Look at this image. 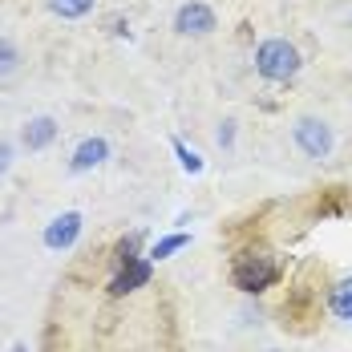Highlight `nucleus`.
<instances>
[{"label":"nucleus","mask_w":352,"mask_h":352,"mask_svg":"<svg viewBox=\"0 0 352 352\" xmlns=\"http://www.w3.org/2000/svg\"><path fill=\"white\" fill-rule=\"evenodd\" d=\"M300 49L292 45V41H283V36H272V41H263L259 49H255V69L259 77H267V81H292L296 73H300Z\"/></svg>","instance_id":"f257e3e1"},{"label":"nucleus","mask_w":352,"mask_h":352,"mask_svg":"<svg viewBox=\"0 0 352 352\" xmlns=\"http://www.w3.org/2000/svg\"><path fill=\"white\" fill-rule=\"evenodd\" d=\"M276 276H280V272H276V259H272L267 251H243V255L231 263V280H235V287L247 292V296L272 287Z\"/></svg>","instance_id":"f03ea898"},{"label":"nucleus","mask_w":352,"mask_h":352,"mask_svg":"<svg viewBox=\"0 0 352 352\" xmlns=\"http://www.w3.org/2000/svg\"><path fill=\"white\" fill-rule=\"evenodd\" d=\"M296 146L308 158H328L332 154V130L320 118H304V122H296Z\"/></svg>","instance_id":"7ed1b4c3"},{"label":"nucleus","mask_w":352,"mask_h":352,"mask_svg":"<svg viewBox=\"0 0 352 352\" xmlns=\"http://www.w3.org/2000/svg\"><path fill=\"white\" fill-rule=\"evenodd\" d=\"M214 8H207L203 0H190V4H182L175 12V29L182 36H207V33H214Z\"/></svg>","instance_id":"20e7f679"},{"label":"nucleus","mask_w":352,"mask_h":352,"mask_svg":"<svg viewBox=\"0 0 352 352\" xmlns=\"http://www.w3.org/2000/svg\"><path fill=\"white\" fill-rule=\"evenodd\" d=\"M77 235H81V214L65 211L45 227V247H49V251H65V247L77 243Z\"/></svg>","instance_id":"39448f33"},{"label":"nucleus","mask_w":352,"mask_h":352,"mask_svg":"<svg viewBox=\"0 0 352 352\" xmlns=\"http://www.w3.org/2000/svg\"><path fill=\"white\" fill-rule=\"evenodd\" d=\"M150 283V259H134V263H122V272L109 280V296H130Z\"/></svg>","instance_id":"423d86ee"},{"label":"nucleus","mask_w":352,"mask_h":352,"mask_svg":"<svg viewBox=\"0 0 352 352\" xmlns=\"http://www.w3.org/2000/svg\"><path fill=\"white\" fill-rule=\"evenodd\" d=\"M109 158V146H106V138H85L77 150H73V162H69V170H94V166H102Z\"/></svg>","instance_id":"0eeeda50"},{"label":"nucleus","mask_w":352,"mask_h":352,"mask_svg":"<svg viewBox=\"0 0 352 352\" xmlns=\"http://www.w3.org/2000/svg\"><path fill=\"white\" fill-rule=\"evenodd\" d=\"M57 138V122L49 118V113H41V118H29L25 122V130H21V142L29 146V150H45L49 142Z\"/></svg>","instance_id":"6e6552de"},{"label":"nucleus","mask_w":352,"mask_h":352,"mask_svg":"<svg viewBox=\"0 0 352 352\" xmlns=\"http://www.w3.org/2000/svg\"><path fill=\"white\" fill-rule=\"evenodd\" d=\"M49 12L61 21H81L94 12V0H49Z\"/></svg>","instance_id":"1a4fd4ad"},{"label":"nucleus","mask_w":352,"mask_h":352,"mask_svg":"<svg viewBox=\"0 0 352 352\" xmlns=\"http://www.w3.org/2000/svg\"><path fill=\"white\" fill-rule=\"evenodd\" d=\"M332 316L336 320H352V280H340L332 287Z\"/></svg>","instance_id":"9d476101"},{"label":"nucleus","mask_w":352,"mask_h":352,"mask_svg":"<svg viewBox=\"0 0 352 352\" xmlns=\"http://www.w3.org/2000/svg\"><path fill=\"white\" fill-rule=\"evenodd\" d=\"M16 65H21L16 45H12L8 36H0V81H4V77H12V73H16Z\"/></svg>","instance_id":"9b49d317"},{"label":"nucleus","mask_w":352,"mask_h":352,"mask_svg":"<svg viewBox=\"0 0 352 352\" xmlns=\"http://www.w3.org/2000/svg\"><path fill=\"white\" fill-rule=\"evenodd\" d=\"M186 243H190V239H186L182 231H178V235H166V239H158V243H154V251H150V259H166V255H175V251H182Z\"/></svg>","instance_id":"f8f14e48"},{"label":"nucleus","mask_w":352,"mask_h":352,"mask_svg":"<svg viewBox=\"0 0 352 352\" xmlns=\"http://www.w3.org/2000/svg\"><path fill=\"white\" fill-rule=\"evenodd\" d=\"M175 154H178V162H182V170H186V175H199V170H203V158H199L186 142L175 138Z\"/></svg>","instance_id":"ddd939ff"},{"label":"nucleus","mask_w":352,"mask_h":352,"mask_svg":"<svg viewBox=\"0 0 352 352\" xmlns=\"http://www.w3.org/2000/svg\"><path fill=\"white\" fill-rule=\"evenodd\" d=\"M138 247H142V231L126 235V239L118 243V263H134V259H142V255H138Z\"/></svg>","instance_id":"4468645a"},{"label":"nucleus","mask_w":352,"mask_h":352,"mask_svg":"<svg viewBox=\"0 0 352 352\" xmlns=\"http://www.w3.org/2000/svg\"><path fill=\"white\" fill-rule=\"evenodd\" d=\"M8 162H12V146H8V142H0V175L8 170Z\"/></svg>","instance_id":"2eb2a0df"},{"label":"nucleus","mask_w":352,"mask_h":352,"mask_svg":"<svg viewBox=\"0 0 352 352\" xmlns=\"http://www.w3.org/2000/svg\"><path fill=\"white\" fill-rule=\"evenodd\" d=\"M12 352H25V344H16V349H12Z\"/></svg>","instance_id":"dca6fc26"}]
</instances>
